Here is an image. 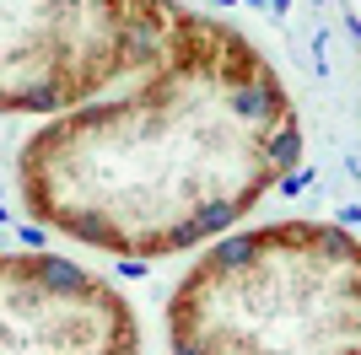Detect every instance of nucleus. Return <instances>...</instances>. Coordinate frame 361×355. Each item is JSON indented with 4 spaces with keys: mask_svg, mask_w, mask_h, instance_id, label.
<instances>
[{
    "mask_svg": "<svg viewBox=\"0 0 361 355\" xmlns=\"http://www.w3.org/2000/svg\"><path fill=\"white\" fill-rule=\"evenodd\" d=\"M32 280L60 285V291H87V275L75 264H65V259H32Z\"/></svg>",
    "mask_w": 361,
    "mask_h": 355,
    "instance_id": "nucleus-2",
    "label": "nucleus"
},
{
    "mask_svg": "<svg viewBox=\"0 0 361 355\" xmlns=\"http://www.w3.org/2000/svg\"><path fill=\"white\" fill-rule=\"evenodd\" d=\"M297 156H302V124H297V113H286L281 118V130L270 135V173H291L297 167Z\"/></svg>",
    "mask_w": 361,
    "mask_h": 355,
    "instance_id": "nucleus-1",
    "label": "nucleus"
},
{
    "mask_svg": "<svg viewBox=\"0 0 361 355\" xmlns=\"http://www.w3.org/2000/svg\"><path fill=\"white\" fill-rule=\"evenodd\" d=\"M307 183H313V173H307V167H297V173H286V183H281V189H286V194H302Z\"/></svg>",
    "mask_w": 361,
    "mask_h": 355,
    "instance_id": "nucleus-3",
    "label": "nucleus"
},
{
    "mask_svg": "<svg viewBox=\"0 0 361 355\" xmlns=\"http://www.w3.org/2000/svg\"><path fill=\"white\" fill-rule=\"evenodd\" d=\"M248 6H264V0H248Z\"/></svg>",
    "mask_w": 361,
    "mask_h": 355,
    "instance_id": "nucleus-4",
    "label": "nucleus"
},
{
    "mask_svg": "<svg viewBox=\"0 0 361 355\" xmlns=\"http://www.w3.org/2000/svg\"><path fill=\"white\" fill-rule=\"evenodd\" d=\"M221 6H226V0H221Z\"/></svg>",
    "mask_w": 361,
    "mask_h": 355,
    "instance_id": "nucleus-5",
    "label": "nucleus"
}]
</instances>
